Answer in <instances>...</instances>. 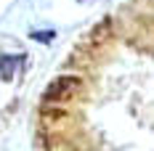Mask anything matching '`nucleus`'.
I'll return each mask as SVG.
<instances>
[{"label":"nucleus","instance_id":"obj_1","mask_svg":"<svg viewBox=\"0 0 154 151\" xmlns=\"http://www.w3.org/2000/svg\"><path fill=\"white\" fill-rule=\"evenodd\" d=\"M80 88V80L72 74L66 77H59V80H53L51 85H48V98H61V95H72V93Z\"/></svg>","mask_w":154,"mask_h":151},{"label":"nucleus","instance_id":"obj_2","mask_svg":"<svg viewBox=\"0 0 154 151\" xmlns=\"http://www.w3.org/2000/svg\"><path fill=\"white\" fill-rule=\"evenodd\" d=\"M21 64V56H3L0 59V77L8 82V80H14V74H16V66Z\"/></svg>","mask_w":154,"mask_h":151},{"label":"nucleus","instance_id":"obj_3","mask_svg":"<svg viewBox=\"0 0 154 151\" xmlns=\"http://www.w3.org/2000/svg\"><path fill=\"white\" fill-rule=\"evenodd\" d=\"M32 37H35V40H43V43H48V40H53V32H32Z\"/></svg>","mask_w":154,"mask_h":151}]
</instances>
